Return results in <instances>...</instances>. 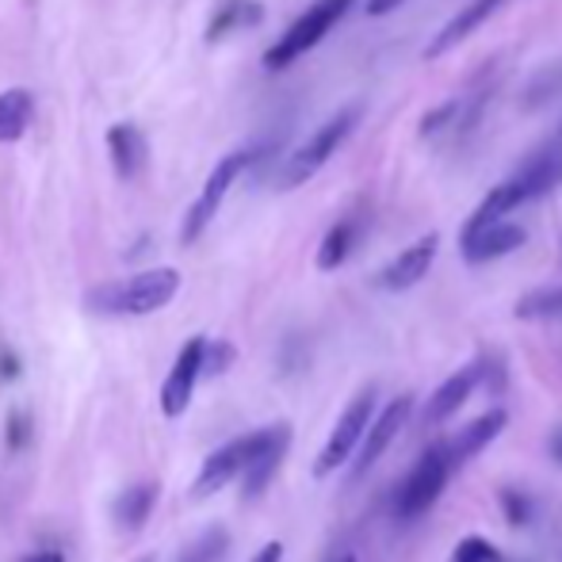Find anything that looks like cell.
Returning <instances> with one entry per match:
<instances>
[{"label": "cell", "instance_id": "cell-7", "mask_svg": "<svg viewBox=\"0 0 562 562\" xmlns=\"http://www.w3.org/2000/svg\"><path fill=\"white\" fill-rule=\"evenodd\" d=\"M268 437H272V425H268V429L249 432V437L229 440V445H223L218 451H211V456L203 459L200 474H195L192 494L195 497H211V494H218L223 486H229L234 479H241V471L249 467V459L257 456L260 445H265Z\"/></svg>", "mask_w": 562, "mask_h": 562}, {"label": "cell", "instance_id": "cell-5", "mask_svg": "<svg viewBox=\"0 0 562 562\" xmlns=\"http://www.w3.org/2000/svg\"><path fill=\"white\" fill-rule=\"evenodd\" d=\"M371 414H375V386H363V391L345 406L337 429L329 432L326 448H322L318 459H314V474H318V479L340 471V467L352 459V451L360 448V440H363V429H368Z\"/></svg>", "mask_w": 562, "mask_h": 562}, {"label": "cell", "instance_id": "cell-2", "mask_svg": "<svg viewBox=\"0 0 562 562\" xmlns=\"http://www.w3.org/2000/svg\"><path fill=\"white\" fill-rule=\"evenodd\" d=\"M356 0H318V4H311L303 15H299L295 23H291L288 31H283L280 38H276L272 46H268L265 54V66L268 69H288L295 66L303 54H311L314 46L322 43V38L329 35V31L337 27L340 20H345V12L352 8Z\"/></svg>", "mask_w": 562, "mask_h": 562}, {"label": "cell", "instance_id": "cell-34", "mask_svg": "<svg viewBox=\"0 0 562 562\" xmlns=\"http://www.w3.org/2000/svg\"><path fill=\"white\" fill-rule=\"evenodd\" d=\"M551 456H555L559 463H562V429L555 432V440H551Z\"/></svg>", "mask_w": 562, "mask_h": 562}, {"label": "cell", "instance_id": "cell-6", "mask_svg": "<svg viewBox=\"0 0 562 562\" xmlns=\"http://www.w3.org/2000/svg\"><path fill=\"white\" fill-rule=\"evenodd\" d=\"M249 161H252V154H245V149H234V154L218 157V165L211 169L207 184H203L200 200H195L192 211H188L184 229H180V241H184V245L200 241L203 229L211 226V218H215L218 207L226 203V195H229V188H234V180L241 177L245 169H249Z\"/></svg>", "mask_w": 562, "mask_h": 562}, {"label": "cell", "instance_id": "cell-10", "mask_svg": "<svg viewBox=\"0 0 562 562\" xmlns=\"http://www.w3.org/2000/svg\"><path fill=\"white\" fill-rule=\"evenodd\" d=\"M437 249H440L437 234L417 237L414 245H406V249H402L398 257H394L391 265L375 276V288L379 291H409V288H417V283L429 276L432 260H437Z\"/></svg>", "mask_w": 562, "mask_h": 562}, {"label": "cell", "instance_id": "cell-11", "mask_svg": "<svg viewBox=\"0 0 562 562\" xmlns=\"http://www.w3.org/2000/svg\"><path fill=\"white\" fill-rule=\"evenodd\" d=\"M525 241H528L525 226L509 223V218L459 234V249H463L467 265H490V260H497V257H509V252H517Z\"/></svg>", "mask_w": 562, "mask_h": 562}, {"label": "cell", "instance_id": "cell-15", "mask_svg": "<svg viewBox=\"0 0 562 562\" xmlns=\"http://www.w3.org/2000/svg\"><path fill=\"white\" fill-rule=\"evenodd\" d=\"M505 425H509V414L505 409H490V414H482V417H474L471 425H467L463 432H459L456 440L448 445V456H451V463H467L471 456H479L482 448L490 445L494 437H502L505 432Z\"/></svg>", "mask_w": 562, "mask_h": 562}, {"label": "cell", "instance_id": "cell-33", "mask_svg": "<svg viewBox=\"0 0 562 562\" xmlns=\"http://www.w3.org/2000/svg\"><path fill=\"white\" fill-rule=\"evenodd\" d=\"M20 562H66L58 555V551H35V555H27V559H20Z\"/></svg>", "mask_w": 562, "mask_h": 562}, {"label": "cell", "instance_id": "cell-28", "mask_svg": "<svg viewBox=\"0 0 562 562\" xmlns=\"http://www.w3.org/2000/svg\"><path fill=\"white\" fill-rule=\"evenodd\" d=\"M229 363H234V345H226V340H218V345H203V375H218V371H226Z\"/></svg>", "mask_w": 562, "mask_h": 562}, {"label": "cell", "instance_id": "cell-35", "mask_svg": "<svg viewBox=\"0 0 562 562\" xmlns=\"http://www.w3.org/2000/svg\"><path fill=\"white\" fill-rule=\"evenodd\" d=\"M337 562H356V559H352V555H345V559H337Z\"/></svg>", "mask_w": 562, "mask_h": 562}, {"label": "cell", "instance_id": "cell-12", "mask_svg": "<svg viewBox=\"0 0 562 562\" xmlns=\"http://www.w3.org/2000/svg\"><path fill=\"white\" fill-rule=\"evenodd\" d=\"M288 445H291L288 425H272V437L260 445V451L249 459V467L241 471V497H245V502H252V497H260L268 486H272L276 471H280L283 456H288Z\"/></svg>", "mask_w": 562, "mask_h": 562}, {"label": "cell", "instance_id": "cell-25", "mask_svg": "<svg viewBox=\"0 0 562 562\" xmlns=\"http://www.w3.org/2000/svg\"><path fill=\"white\" fill-rule=\"evenodd\" d=\"M459 112H463V100H445V104L432 108V112L422 119L417 134H422V138H437V134H445V131H451V126H456Z\"/></svg>", "mask_w": 562, "mask_h": 562}, {"label": "cell", "instance_id": "cell-3", "mask_svg": "<svg viewBox=\"0 0 562 562\" xmlns=\"http://www.w3.org/2000/svg\"><path fill=\"white\" fill-rule=\"evenodd\" d=\"M451 474H456V463H451V456H448V445L425 448V456L417 459V467L398 486V497H394V517L398 520L425 517V513L440 502V494L448 490Z\"/></svg>", "mask_w": 562, "mask_h": 562}, {"label": "cell", "instance_id": "cell-32", "mask_svg": "<svg viewBox=\"0 0 562 562\" xmlns=\"http://www.w3.org/2000/svg\"><path fill=\"white\" fill-rule=\"evenodd\" d=\"M402 0H368V15H386V12H394Z\"/></svg>", "mask_w": 562, "mask_h": 562}, {"label": "cell", "instance_id": "cell-4", "mask_svg": "<svg viewBox=\"0 0 562 562\" xmlns=\"http://www.w3.org/2000/svg\"><path fill=\"white\" fill-rule=\"evenodd\" d=\"M360 123V108H345V112H337L329 119L326 126H318V131L311 134V138L303 142V146L295 149V154L283 161V172H280V188H299L306 184V180L314 177V172L322 169V165L329 161V157L340 149V142L352 134V126Z\"/></svg>", "mask_w": 562, "mask_h": 562}, {"label": "cell", "instance_id": "cell-14", "mask_svg": "<svg viewBox=\"0 0 562 562\" xmlns=\"http://www.w3.org/2000/svg\"><path fill=\"white\" fill-rule=\"evenodd\" d=\"M502 4H505V0H471V4H463V8H459V12L445 23V27H440V35L432 38L429 50H425V58H429V61H432V58H445L451 46H459L467 35H474V31H479L482 23H486L490 15H494Z\"/></svg>", "mask_w": 562, "mask_h": 562}, {"label": "cell", "instance_id": "cell-16", "mask_svg": "<svg viewBox=\"0 0 562 562\" xmlns=\"http://www.w3.org/2000/svg\"><path fill=\"white\" fill-rule=\"evenodd\" d=\"M520 203H528V195H525V188L517 184V177L502 180V184L490 188L486 200H482L479 207L471 211V218H467L463 234H467V229H479V226H490V223H502V218H509L513 211L520 207Z\"/></svg>", "mask_w": 562, "mask_h": 562}, {"label": "cell", "instance_id": "cell-9", "mask_svg": "<svg viewBox=\"0 0 562 562\" xmlns=\"http://www.w3.org/2000/svg\"><path fill=\"white\" fill-rule=\"evenodd\" d=\"M203 345H207V337H192L177 352V363H172L169 379H165V386H161V414L165 417H180L188 406H192L195 383H200V375H203Z\"/></svg>", "mask_w": 562, "mask_h": 562}, {"label": "cell", "instance_id": "cell-17", "mask_svg": "<svg viewBox=\"0 0 562 562\" xmlns=\"http://www.w3.org/2000/svg\"><path fill=\"white\" fill-rule=\"evenodd\" d=\"M517 184L525 188L528 200H540L551 188L562 184V149H540L532 154L517 172Z\"/></svg>", "mask_w": 562, "mask_h": 562}, {"label": "cell", "instance_id": "cell-20", "mask_svg": "<svg viewBox=\"0 0 562 562\" xmlns=\"http://www.w3.org/2000/svg\"><path fill=\"white\" fill-rule=\"evenodd\" d=\"M35 119V97L27 89H4L0 92V146L20 142Z\"/></svg>", "mask_w": 562, "mask_h": 562}, {"label": "cell", "instance_id": "cell-18", "mask_svg": "<svg viewBox=\"0 0 562 562\" xmlns=\"http://www.w3.org/2000/svg\"><path fill=\"white\" fill-rule=\"evenodd\" d=\"M108 154H112L115 177L119 180H131V177H138L142 161H146V138H142L138 126L119 123V126L108 131Z\"/></svg>", "mask_w": 562, "mask_h": 562}, {"label": "cell", "instance_id": "cell-8", "mask_svg": "<svg viewBox=\"0 0 562 562\" xmlns=\"http://www.w3.org/2000/svg\"><path fill=\"white\" fill-rule=\"evenodd\" d=\"M409 409H414V398H409V394H402V398L386 402V409L371 414L360 448H356L352 459H348V463H352V479H363V474H368L371 467L386 456V448L394 445V437L402 432V425L409 422Z\"/></svg>", "mask_w": 562, "mask_h": 562}, {"label": "cell", "instance_id": "cell-22", "mask_svg": "<svg viewBox=\"0 0 562 562\" xmlns=\"http://www.w3.org/2000/svg\"><path fill=\"white\" fill-rule=\"evenodd\" d=\"M356 237H360V226H356V218H340L337 226H329V234L322 237L318 245V268L322 272H334L348 260V252L356 249Z\"/></svg>", "mask_w": 562, "mask_h": 562}, {"label": "cell", "instance_id": "cell-13", "mask_svg": "<svg viewBox=\"0 0 562 562\" xmlns=\"http://www.w3.org/2000/svg\"><path fill=\"white\" fill-rule=\"evenodd\" d=\"M482 379H486V363H482V360L467 363L463 371H456L451 379H445V383L437 386V394L429 398V409H425V422H429V425H440V422H448L451 414H459V406H463V402L471 398L474 386H482Z\"/></svg>", "mask_w": 562, "mask_h": 562}, {"label": "cell", "instance_id": "cell-36", "mask_svg": "<svg viewBox=\"0 0 562 562\" xmlns=\"http://www.w3.org/2000/svg\"><path fill=\"white\" fill-rule=\"evenodd\" d=\"M138 562H154V559H138Z\"/></svg>", "mask_w": 562, "mask_h": 562}, {"label": "cell", "instance_id": "cell-23", "mask_svg": "<svg viewBox=\"0 0 562 562\" xmlns=\"http://www.w3.org/2000/svg\"><path fill=\"white\" fill-rule=\"evenodd\" d=\"M520 322H562V288H540L517 299Z\"/></svg>", "mask_w": 562, "mask_h": 562}, {"label": "cell", "instance_id": "cell-21", "mask_svg": "<svg viewBox=\"0 0 562 562\" xmlns=\"http://www.w3.org/2000/svg\"><path fill=\"white\" fill-rule=\"evenodd\" d=\"M260 20H265V4H257V0H223L207 27V43H218L229 31L252 27V23H260Z\"/></svg>", "mask_w": 562, "mask_h": 562}, {"label": "cell", "instance_id": "cell-27", "mask_svg": "<svg viewBox=\"0 0 562 562\" xmlns=\"http://www.w3.org/2000/svg\"><path fill=\"white\" fill-rule=\"evenodd\" d=\"M502 555L494 551V543L482 540V536H467V540H459L456 555H451V562H497Z\"/></svg>", "mask_w": 562, "mask_h": 562}, {"label": "cell", "instance_id": "cell-29", "mask_svg": "<svg viewBox=\"0 0 562 562\" xmlns=\"http://www.w3.org/2000/svg\"><path fill=\"white\" fill-rule=\"evenodd\" d=\"M23 445H27V417L15 409L12 417H8V448L12 451H20Z\"/></svg>", "mask_w": 562, "mask_h": 562}, {"label": "cell", "instance_id": "cell-24", "mask_svg": "<svg viewBox=\"0 0 562 562\" xmlns=\"http://www.w3.org/2000/svg\"><path fill=\"white\" fill-rule=\"evenodd\" d=\"M226 548H229V540H226L223 528H211L207 536H200V540L180 555V562H223Z\"/></svg>", "mask_w": 562, "mask_h": 562}, {"label": "cell", "instance_id": "cell-1", "mask_svg": "<svg viewBox=\"0 0 562 562\" xmlns=\"http://www.w3.org/2000/svg\"><path fill=\"white\" fill-rule=\"evenodd\" d=\"M177 268H146V272L131 276V280H115L89 291V306L97 314H115V318H146V314L165 311L177 299Z\"/></svg>", "mask_w": 562, "mask_h": 562}, {"label": "cell", "instance_id": "cell-26", "mask_svg": "<svg viewBox=\"0 0 562 562\" xmlns=\"http://www.w3.org/2000/svg\"><path fill=\"white\" fill-rule=\"evenodd\" d=\"M502 509L509 525H528L536 517V502L520 490H502Z\"/></svg>", "mask_w": 562, "mask_h": 562}, {"label": "cell", "instance_id": "cell-30", "mask_svg": "<svg viewBox=\"0 0 562 562\" xmlns=\"http://www.w3.org/2000/svg\"><path fill=\"white\" fill-rule=\"evenodd\" d=\"M20 375V360L15 352H0V379H15Z\"/></svg>", "mask_w": 562, "mask_h": 562}, {"label": "cell", "instance_id": "cell-19", "mask_svg": "<svg viewBox=\"0 0 562 562\" xmlns=\"http://www.w3.org/2000/svg\"><path fill=\"white\" fill-rule=\"evenodd\" d=\"M157 497H161V486H157V482H134V486H126L123 494L115 497L119 528L134 532V528L146 525L149 513H154V505H157Z\"/></svg>", "mask_w": 562, "mask_h": 562}, {"label": "cell", "instance_id": "cell-31", "mask_svg": "<svg viewBox=\"0 0 562 562\" xmlns=\"http://www.w3.org/2000/svg\"><path fill=\"white\" fill-rule=\"evenodd\" d=\"M280 559H283V543H265L252 562H280Z\"/></svg>", "mask_w": 562, "mask_h": 562}]
</instances>
